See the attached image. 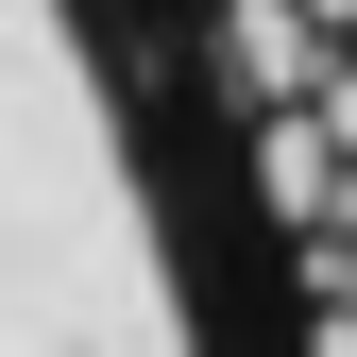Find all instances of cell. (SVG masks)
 <instances>
[]
</instances>
